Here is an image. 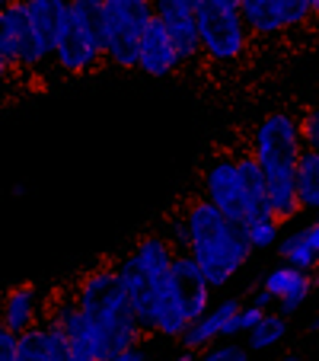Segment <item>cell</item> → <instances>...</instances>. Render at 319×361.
<instances>
[{
	"label": "cell",
	"mask_w": 319,
	"mask_h": 361,
	"mask_svg": "<svg viewBox=\"0 0 319 361\" xmlns=\"http://www.w3.org/2000/svg\"><path fill=\"white\" fill-rule=\"evenodd\" d=\"M176 256L179 250L173 246L170 233H144L115 266L122 288L128 291L131 304H135L144 336H154V300L163 279L170 275Z\"/></svg>",
	"instance_id": "3957f363"
},
{
	"label": "cell",
	"mask_w": 319,
	"mask_h": 361,
	"mask_svg": "<svg viewBox=\"0 0 319 361\" xmlns=\"http://www.w3.org/2000/svg\"><path fill=\"white\" fill-rule=\"evenodd\" d=\"M239 13L252 35H281L313 16L306 0H239Z\"/></svg>",
	"instance_id": "9c48e42d"
},
{
	"label": "cell",
	"mask_w": 319,
	"mask_h": 361,
	"mask_svg": "<svg viewBox=\"0 0 319 361\" xmlns=\"http://www.w3.org/2000/svg\"><path fill=\"white\" fill-rule=\"evenodd\" d=\"M237 4H239V0H237Z\"/></svg>",
	"instance_id": "f35d334b"
},
{
	"label": "cell",
	"mask_w": 319,
	"mask_h": 361,
	"mask_svg": "<svg viewBox=\"0 0 319 361\" xmlns=\"http://www.w3.org/2000/svg\"><path fill=\"white\" fill-rule=\"evenodd\" d=\"M13 361H74L64 333L55 323H39L16 339Z\"/></svg>",
	"instance_id": "5bb4252c"
},
{
	"label": "cell",
	"mask_w": 319,
	"mask_h": 361,
	"mask_svg": "<svg viewBox=\"0 0 319 361\" xmlns=\"http://www.w3.org/2000/svg\"><path fill=\"white\" fill-rule=\"evenodd\" d=\"M306 231H310V240H313V246H316V250H319V218L313 221V224L306 227Z\"/></svg>",
	"instance_id": "4dcf8cb0"
},
{
	"label": "cell",
	"mask_w": 319,
	"mask_h": 361,
	"mask_svg": "<svg viewBox=\"0 0 319 361\" xmlns=\"http://www.w3.org/2000/svg\"><path fill=\"white\" fill-rule=\"evenodd\" d=\"M281 259L287 262V266H294V269H300V272H316L319 269V250L313 246V240H310V231H294V233H287L284 240H281Z\"/></svg>",
	"instance_id": "d6986e66"
},
{
	"label": "cell",
	"mask_w": 319,
	"mask_h": 361,
	"mask_svg": "<svg viewBox=\"0 0 319 361\" xmlns=\"http://www.w3.org/2000/svg\"><path fill=\"white\" fill-rule=\"evenodd\" d=\"M173 361H195V352H189V348H182L179 355H173Z\"/></svg>",
	"instance_id": "1f68e13d"
},
{
	"label": "cell",
	"mask_w": 319,
	"mask_h": 361,
	"mask_svg": "<svg viewBox=\"0 0 319 361\" xmlns=\"http://www.w3.org/2000/svg\"><path fill=\"white\" fill-rule=\"evenodd\" d=\"M10 195H13V198L29 195V185H26V183H16V185H10Z\"/></svg>",
	"instance_id": "f546056e"
},
{
	"label": "cell",
	"mask_w": 319,
	"mask_h": 361,
	"mask_svg": "<svg viewBox=\"0 0 319 361\" xmlns=\"http://www.w3.org/2000/svg\"><path fill=\"white\" fill-rule=\"evenodd\" d=\"M201 198L211 202L220 214H227L237 224H249L252 212H249V198H246V185L239 176L237 157L230 154H220L214 157L201 173Z\"/></svg>",
	"instance_id": "52a82bcc"
},
{
	"label": "cell",
	"mask_w": 319,
	"mask_h": 361,
	"mask_svg": "<svg viewBox=\"0 0 319 361\" xmlns=\"http://www.w3.org/2000/svg\"><path fill=\"white\" fill-rule=\"evenodd\" d=\"M170 4H176V7H189V10L198 7V0H170Z\"/></svg>",
	"instance_id": "d6a6232c"
},
{
	"label": "cell",
	"mask_w": 319,
	"mask_h": 361,
	"mask_svg": "<svg viewBox=\"0 0 319 361\" xmlns=\"http://www.w3.org/2000/svg\"><path fill=\"white\" fill-rule=\"evenodd\" d=\"M170 240L179 252L195 259L211 288H227L256 252L246 227L220 214L204 198H192L176 214L170 224Z\"/></svg>",
	"instance_id": "6da1fadb"
},
{
	"label": "cell",
	"mask_w": 319,
	"mask_h": 361,
	"mask_svg": "<svg viewBox=\"0 0 319 361\" xmlns=\"http://www.w3.org/2000/svg\"><path fill=\"white\" fill-rule=\"evenodd\" d=\"M16 339H20V336L10 333L7 323L0 320V361H4V358H13V352H16Z\"/></svg>",
	"instance_id": "484cf974"
},
{
	"label": "cell",
	"mask_w": 319,
	"mask_h": 361,
	"mask_svg": "<svg viewBox=\"0 0 319 361\" xmlns=\"http://www.w3.org/2000/svg\"><path fill=\"white\" fill-rule=\"evenodd\" d=\"M26 7H29V16H32L42 51L51 61L55 58V42L70 16V0H26Z\"/></svg>",
	"instance_id": "2e32d148"
},
{
	"label": "cell",
	"mask_w": 319,
	"mask_h": 361,
	"mask_svg": "<svg viewBox=\"0 0 319 361\" xmlns=\"http://www.w3.org/2000/svg\"><path fill=\"white\" fill-rule=\"evenodd\" d=\"M109 35H106V61L112 68L137 71L144 29L156 20L154 0H106Z\"/></svg>",
	"instance_id": "5b68a950"
},
{
	"label": "cell",
	"mask_w": 319,
	"mask_h": 361,
	"mask_svg": "<svg viewBox=\"0 0 319 361\" xmlns=\"http://www.w3.org/2000/svg\"><path fill=\"white\" fill-rule=\"evenodd\" d=\"M13 61H10V55L7 51H4V45H0V83H7V77L13 74Z\"/></svg>",
	"instance_id": "f1b7e54d"
},
{
	"label": "cell",
	"mask_w": 319,
	"mask_h": 361,
	"mask_svg": "<svg viewBox=\"0 0 319 361\" xmlns=\"http://www.w3.org/2000/svg\"><path fill=\"white\" fill-rule=\"evenodd\" d=\"M310 329H313V333H319V310H316V317H313V323H310Z\"/></svg>",
	"instance_id": "d590c367"
},
{
	"label": "cell",
	"mask_w": 319,
	"mask_h": 361,
	"mask_svg": "<svg viewBox=\"0 0 319 361\" xmlns=\"http://www.w3.org/2000/svg\"><path fill=\"white\" fill-rule=\"evenodd\" d=\"M284 339H287V317H281L278 310H268L256 323V329L246 333V348L249 352H268V348L281 345Z\"/></svg>",
	"instance_id": "ffe728a7"
},
{
	"label": "cell",
	"mask_w": 319,
	"mask_h": 361,
	"mask_svg": "<svg viewBox=\"0 0 319 361\" xmlns=\"http://www.w3.org/2000/svg\"><path fill=\"white\" fill-rule=\"evenodd\" d=\"M294 189L300 212H319V150H304L294 170Z\"/></svg>",
	"instance_id": "e0dca14e"
},
{
	"label": "cell",
	"mask_w": 319,
	"mask_h": 361,
	"mask_svg": "<svg viewBox=\"0 0 319 361\" xmlns=\"http://www.w3.org/2000/svg\"><path fill=\"white\" fill-rule=\"evenodd\" d=\"M249 304H256L258 310H275V304H278V300L265 291V288H256V291L249 294Z\"/></svg>",
	"instance_id": "83f0119b"
},
{
	"label": "cell",
	"mask_w": 319,
	"mask_h": 361,
	"mask_svg": "<svg viewBox=\"0 0 319 361\" xmlns=\"http://www.w3.org/2000/svg\"><path fill=\"white\" fill-rule=\"evenodd\" d=\"M182 68L176 55V45H173L170 32L163 29V23L154 20L147 29H144L141 39V58H137V71L154 80H163V77H173Z\"/></svg>",
	"instance_id": "7c38bea8"
},
{
	"label": "cell",
	"mask_w": 319,
	"mask_h": 361,
	"mask_svg": "<svg viewBox=\"0 0 319 361\" xmlns=\"http://www.w3.org/2000/svg\"><path fill=\"white\" fill-rule=\"evenodd\" d=\"M306 4H310V13L319 16V0H306Z\"/></svg>",
	"instance_id": "836d02e7"
},
{
	"label": "cell",
	"mask_w": 319,
	"mask_h": 361,
	"mask_svg": "<svg viewBox=\"0 0 319 361\" xmlns=\"http://www.w3.org/2000/svg\"><path fill=\"white\" fill-rule=\"evenodd\" d=\"M102 361H147V352H144L141 345H131V348H125V352H115Z\"/></svg>",
	"instance_id": "4316f807"
},
{
	"label": "cell",
	"mask_w": 319,
	"mask_h": 361,
	"mask_svg": "<svg viewBox=\"0 0 319 361\" xmlns=\"http://www.w3.org/2000/svg\"><path fill=\"white\" fill-rule=\"evenodd\" d=\"M156 7V20L163 23V29L170 32L173 45H176V55L179 64H195L201 61V32H198V20H195V10L189 7H176L170 0H154Z\"/></svg>",
	"instance_id": "8fae6325"
},
{
	"label": "cell",
	"mask_w": 319,
	"mask_h": 361,
	"mask_svg": "<svg viewBox=\"0 0 319 361\" xmlns=\"http://www.w3.org/2000/svg\"><path fill=\"white\" fill-rule=\"evenodd\" d=\"M195 20L198 32H201V55L211 64L230 68V64L243 61L252 32L239 13L237 0H198Z\"/></svg>",
	"instance_id": "277c9868"
},
{
	"label": "cell",
	"mask_w": 319,
	"mask_h": 361,
	"mask_svg": "<svg viewBox=\"0 0 319 361\" xmlns=\"http://www.w3.org/2000/svg\"><path fill=\"white\" fill-rule=\"evenodd\" d=\"M51 61H55V68L61 71V74L83 77V74H93V71L106 61V55H102V48L89 39L87 29H83L74 16H68V23H64L61 35H58V42H55V58H51Z\"/></svg>",
	"instance_id": "30bf717a"
},
{
	"label": "cell",
	"mask_w": 319,
	"mask_h": 361,
	"mask_svg": "<svg viewBox=\"0 0 319 361\" xmlns=\"http://www.w3.org/2000/svg\"><path fill=\"white\" fill-rule=\"evenodd\" d=\"M10 4H13V0H0V10H4V7H10Z\"/></svg>",
	"instance_id": "8d00e7d4"
},
{
	"label": "cell",
	"mask_w": 319,
	"mask_h": 361,
	"mask_svg": "<svg viewBox=\"0 0 319 361\" xmlns=\"http://www.w3.org/2000/svg\"><path fill=\"white\" fill-rule=\"evenodd\" d=\"M243 310V300H237V298H227V300H220V304H214L208 310V314L201 317V320H195L189 326V333L182 336V348H189V352H204L208 345H214V342H220V339H227V329H230V323H233V317Z\"/></svg>",
	"instance_id": "4fadbf2b"
},
{
	"label": "cell",
	"mask_w": 319,
	"mask_h": 361,
	"mask_svg": "<svg viewBox=\"0 0 319 361\" xmlns=\"http://www.w3.org/2000/svg\"><path fill=\"white\" fill-rule=\"evenodd\" d=\"M246 237H249L252 250H272L281 240V221L275 214H262L252 224H246Z\"/></svg>",
	"instance_id": "603a6c76"
},
{
	"label": "cell",
	"mask_w": 319,
	"mask_h": 361,
	"mask_svg": "<svg viewBox=\"0 0 319 361\" xmlns=\"http://www.w3.org/2000/svg\"><path fill=\"white\" fill-rule=\"evenodd\" d=\"M265 179H268V214H275L284 224L300 212L294 176H265Z\"/></svg>",
	"instance_id": "7402d4cb"
},
{
	"label": "cell",
	"mask_w": 319,
	"mask_h": 361,
	"mask_svg": "<svg viewBox=\"0 0 319 361\" xmlns=\"http://www.w3.org/2000/svg\"><path fill=\"white\" fill-rule=\"evenodd\" d=\"M0 45L10 55L13 68L23 71V74H32V71L48 64L45 51L39 45V35H35L26 0H13L10 7L0 10Z\"/></svg>",
	"instance_id": "ba28073f"
},
{
	"label": "cell",
	"mask_w": 319,
	"mask_h": 361,
	"mask_svg": "<svg viewBox=\"0 0 319 361\" xmlns=\"http://www.w3.org/2000/svg\"><path fill=\"white\" fill-rule=\"evenodd\" d=\"M278 361H300V355H294V352H287V355H281Z\"/></svg>",
	"instance_id": "e575fe53"
},
{
	"label": "cell",
	"mask_w": 319,
	"mask_h": 361,
	"mask_svg": "<svg viewBox=\"0 0 319 361\" xmlns=\"http://www.w3.org/2000/svg\"><path fill=\"white\" fill-rule=\"evenodd\" d=\"M4 361H13V358H4Z\"/></svg>",
	"instance_id": "74e56055"
},
{
	"label": "cell",
	"mask_w": 319,
	"mask_h": 361,
	"mask_svg": "<svg viewBox=\"0 0 319 361\" xmlns=\"http://www.w3.org/2000/svg\"><path fill=\"white\" fill-rule=\"evenodd\" d=\"M74 298L93 329L99 358H109L131 345H141V320L135 314L128 291L122 288L115 266H99L87 272L74 288Z\"/></svg>",
	"instance_id": "7a4b0ae2"
},
{
	"label": "cell",
	"mask_w": 319,
	"mask_h": 361,
	"mask_svg": "<svg viewBox=\"0 0 319 361\" xmlns=\"http://www.w3.org/2000/svg\"><path fill=\"white\" fill-rule=\"evenodd\" d=\"M304 150L300 125L291 112H272L252 131V157L258 160L265 176H294Z\"/></svg>",
	"instance_id": "8992f818"
},
{
	"label": "cell",
	"mask_w": 319,
	"mask_h": 361,
	"mask_svg": "<svg viewBox=\"0 0 319 361\" xmlns=\"http://www.w3.org/2000/svg\"><path fill=\"white\" fill-rule=\"evenodd\" d=\"M306 285H316L310 272H300V269H294V266H287V262H281V266H275L272 272L265 275L258 288H265V291L272 294L275 300H284L287 294L300 291V288H306Z\"/></svg>",
	"instance_id": "44dd1931"
},
{
	"label": "cell",
	"mask_w": 319,
	"mask_h": 361,
	"mask_svg": "<svg viewBox=\"0 0 319 361\" xmlns=\"http://www.w3.org/2000/svg\"><path fill=\"white\" fill-rule=\"evenodd\" d=\"M297 125H300L304 147L306 150H319V106H310V109L297 118Z\"/></svg>",
	"instance_id": "d4e9b609"
},
{
	"label": "cell",
	"mask_w": 319,
	"mask_h": 361,
	"mask_svg": "<svg viewBox=\"0 0 319 361\" xmlns=\"http://www.w3.org/2000/svg\"><path fill=\"white\" fill-rule=\"evenodd\" d=\"M0 320L7 323V329L10 333H16V336H23V333H29L32 326L45 323L42 320V294H39V288H35L32 281L10 288V291L4 294V300H0Z\"/></svg>",
	"instance_id": "9a60e30c"
},
{
	"label": "cell",
	"mask_w": 319,
	"mask_h": 361,
	"mask_svg": "<svg viewBox=\"0 0 319 361\" xmlns=\"http://www.w3.org/2000/svg\"><path fill=\"white\" fill-rule=\"evenodd\" d=\"M70 16L89 32V39L102 48L106 55V35H109V10L106 0H70Z\"/></svg>",
	"instance_id": "ac0fdd59"
},
{
	"label": "cell",
	"mask_w": 319,
	"mask_h": 361,
	"mask_svg": "<svg viewBox=\"0 0 319 361\" xmlns=\"http://www.w3.org/2000/svg\"><path fill=\"white\" fill-rule=\"evenodd\" d=\"M249 358L252 352L246 345H239L237 339H220L195 355V361H249Z\"/></svg>",
	"instance_id": "cb8c5ba5"
}]
</instances>
